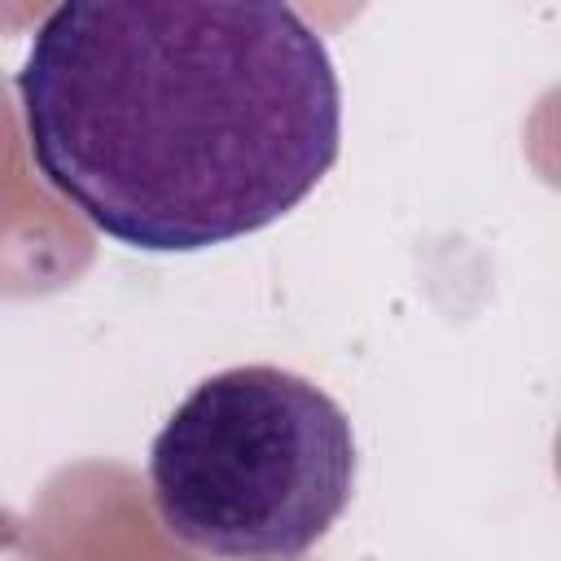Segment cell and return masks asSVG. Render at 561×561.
<instances>
[{"label": "cell", "instance_id": "6da1fadb", "mask_svg": "<svg viewBox=\"0 0 561 561\" xmlns=\"http://www.w3.org/2000/svg\"><path fill=\"white\" fill-rule=\"evenodd\" d=\"M26 145L96 232L193 254L289 215L342 153L316 26L267 0H70L18 70Z\"/></svg>", "mask_w": 561, "mask_h": 561}, {"label": "cell", "instance_id": "7a4b0ae2", "mask_svg": "<svg viewBox=\"0 0 561 561\" xmlns=\"http://www.w3.org/2000/svg\"><path fill=\"white\" fill-rule=\"evenodd\" d=\"M355 430L337 399L276 364L197 381L149 447L162 526L219 561H302L355 491Z\"/></svg>", "mask_w": 561, "mask_h": 561}]
</instances>
